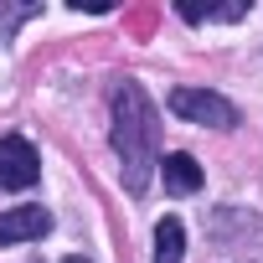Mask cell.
Segmentation results:
<instances>
[{
    "label": "cell",
    "mask_w": 263,
    "mask_h": 263,
    "mask_svg": "<svg viewBox=\"0 0 263 263\" xmlns=\"http://www.w3.org/2000/svg\"><path fill=\"white\" fill-rule=\"evenodd\" d=\"M108 140L124 160V186L129 191H145L150 186V171L160 165V124H155V108L145 98L140 83H119L114 88V129H108Z\"/></svg>",
    "instance_id": "1"
},
{
    "label": "cell",
    "mask_w": 263,
    "mask_h": 263,
    "mask_svg": "<svg viewBox=\"0 0 263 263\" xmlns=\"http://www.w3.org/2000/svg\"><path fill=\"white\" fill-rule=\"evenodd\" d=\"M171 114H181L191 124H206V129H232L237 124V108L222 93H212V88H176L171 93Z\"/></svg>",
    "instance_id": "2"
},
{
    "label": "cell",
    "mask_w": 263,
    "mask_h": 263,
    "mask_svg": "<svg viewBox=\"0 0 263 263\" xmlns=\"http://www.w3.org/2000/svg\"><path fill=\"white\" fill-rule=\"evenodd\" d=\"M36 176H42L36 145L21 140V135H6L0 140V186L6 191H26V186H36Z\"/></svg>",
    "instance_id": "3"
},
{
    "label": "cell",
    "mask_w": 263,
    "mask_h": 263,
    "mask_svg": "<svg viewBox=\"0 0 263 263\" xmlns=\"http://www.w3.org/2000/svg\"><path fill=\"white\" fill-rule=\"evenodd\" d=\"M52 232V212L47 206H16V212H0V242H31Z\"/></svg>",
    "instance_id": "4"
},
{
    "label": "cell",
    "mask_w": 263,
    "mask_h": 263,
    "mask_svg": "<svg viewBox=\"0 0 263 263\" xmlns=\"http://www.w3.org/2000/svg\"><path fill=\"white\" fill-rule=\"evenodd\" d=\"M160 176H165V191H171V196L201 191V165H196L191 155H165V160H160Z\"/></svg>",
    "instance_id": "5"
},
{
    "label": "cell",
    "mask_w": 263,
    "mask_h": 263,
    "mask_svg": "<svg viewBox=\"0 0 263 263\" xmlns=\"http://www.w3.org/2000/svg\"><path fill=\"white\" fill-rule=\"evenodd\" d=\"M186 253V227L176 217H160L155 222V263H181Z\"/></svg>",
    "instance_id": "6"
},
{
    "label": "cell",
    "mask_w": 263,
    "mask_h": 263,
    "mask_svg": "<svg viewBox=\"0 0 263 263\" xmlns=\"http://www.w3.org/2000/svg\"><path fill=\"white\" fill-rule=\"evenodd\" d=\"M181 21H237V16H248V6H186L181 0Z\"/></svg>",
    "instance_id": "7"
},
{
    "label": "cell",
    "mask_w": 263,
    "mask_h": 263,
    "mask_svg": "<svg viewBox=\"0 0 263 263\" xmlns=\"http://www.w3.org/2000/svg\"><path fill=\"white\" fill-rule=\"evenodd\" d=\"M62 263H88V258H78V253H72V258H62Z\"/></svg>",
    "instance_id": "8"
}]
</instances>
